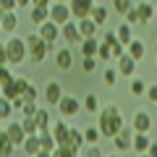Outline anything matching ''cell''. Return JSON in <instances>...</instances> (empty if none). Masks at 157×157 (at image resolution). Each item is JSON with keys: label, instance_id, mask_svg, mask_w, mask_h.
I'll list each match as a JSON object with an SVG mask.
<instances>
[{"label": "cell", "instance_id": "obj_1", "mask_svg": "<svg viewBox=\"0 0 157 157\" xmlns=\"http://www.w3.org/2000/svg\"><path fill=\"white\" fill-rule=\"evenodd\" d=\"M97 126H100L102 136L113 139V136L126 126L123 115H121V107H118V105H105V107H100V113H97Z\"/></svg>", "mask_w": 157, "mask_h": 157}, {"label": "cell", "instance_id": "obj_2", "mask_svg": "<svg viewBox=\"0 0 157 157\" xmlns=\"http://www.w3.org/2000/svg\"><path fill=\"white\" fill-rule=\"evenodd\" d=\"M6 52H8V66H18V63H24L29 58V47H26V39L16 37V34H11V37L6 39Z\"/></svg>", "mask_w": 157, "mask_h": 157}, {"label": "cell", "instance_id": "obj_3", "mask_svg": "<svg viewBox=\"0 0 157 157\" xmlns=\"http://www.w3.org/2000/svg\"><path fill=\"white\" fill-rule=\"evenodd\" d=\"M26 47H29V60L32 63H45L52 45H47L45 39L34 32V34H26Z\"/></svg>", "mask_w": 157, "mask_h": 157}, {"label": "cell", "instance_id": "obj_4", "mask_svg": "<svg viewBox=\"0 0 157 157\" xmlns=\"http://www.w3.org/2000/svg\"><path fill=\"white\" fill-rule=\"evenodd\" d=\"M58 110H60L63 118H76L78 113L84 110V107H81V100H78V97H73V94H63V100L58 102Z\"/></svg>", "mask_w": 157, "mask_h": 157}, {"label": "cell", "instance_id": "obj_5", "mask_svg": "<svg viewBox=\"0 0 157 157\" xmlns=\"http://www.w3.org/2000/svg\"><path fill=\"white\" fill-rule=\"evenodd\" d=\"M60 37L66 39L68 47L81 45V39H84V37H81V32H78V21H73V18H71L68 24H63V26H60Z\"/></svg>", "mask_w": 157, "mask_h": 157}, {"label": "cell", "instance_id": "obj_6", "mask_svg": "<svg viewBox=\"0 0 157 157\" xmlns=\"http://www.w3.org/2000/svg\"><path fill=\"white\" fill-rule=\"evenodd\" d=\"M37 34H39L42 39H45L47 45H52V47H55V42L60 39V26H58V24L50 18V21H45L42 26H37Z\"/></svg>", "mask_w": 157, "mask_h": 157}, {"label": "cell", "instance_id": "obj_7", "mask_svg": "<svg viewBox=\"0 0 157 157\" xmlns=\"http://www.w3.org/2000/svg\"><path fill=\"white\" fill-rule=\"evenodd\" d=\"M68 6H71V13H73V18H86V16H92V11H94V6H97V0H68Z\"/></svg>", "mask_w": 157, "mask_h": 157}, {"label": "cell", "instance_id": "obj_8", "mask_svg": "<svg viewBox=\"0 0 157 157\" xmlns=\"http://www.w3.org/2000/svg\"><path fill=\"white\" fill-rule=\"evenodd\" d=\"M50 18L58 24V26L68 24V21L73 18V13H71V6H68V3H52V6H50Z\"/></svg>", "mask_w": 157, "mask_h": 157}, {"label": "cell", "instance_id": "obj_9", "mask_svg": "<svg viewBox=\"0 0 157 157\" xmlns=\"http://www.w3.org/2000/svg\"><path fill=\"white\" fill-rule=\"evenodd\" d=\"M131 128L139 131V134H149L152 131V115L147 110H136L134 118H131Z\"/></svg>", "mask_w": 157, "mask_h": 157}, {"label": "cell", "instance_id": "obj_10", "mask_svg": "<svg viewBox=\"0 0 157 157\" xmlns=\"http://www.w3.org/2000/svg\"><path fill=\"white\" fill-rule=\"evenodd\" d=\"M113 144H115V149H118V152H126V149H131V144H134V128L123 126V128H121L115 136H113Z\"/></svg>", "mask_w": 157, "mask_h": 157}, {"label": "cell", "instance_id": "obj_11", "mask_svg": "<svg viewBox=\"0 0 157 157\" xmlns=\"http://www.w3.org/2000/svg\"><path fill=\"white\" fill-rule=\"evenodd\" d=\"M136 58H131L128 52H123V55L118 58V73H121V76H126V78H134V73H136Z\"/></svg>", "mask_w": 157, "mask_h": 157}, {"label": "cell", "instance_id": "obj_12", "mask_svg": "<svg viewBox=\"0 0 157 157\" xmlns=\"http://www.w3.org/2000/svg\"><path fill=\"white\" fill-rule=\"evenodd\" d=\"M24 86H26V78H24V76H13V81H8V84H3V97H8V100H13V97L24 94Z\"/></svg>", "mask_w": 157, "mask_h": 157}, {"label": "cell", "instance_id": "obj_13", "mask_svg": "<svg viewBox=\"0 0 157 157\" xmlns=\"http://www.w3.org/2000/svg\"><path fill=\"white\" fill-rule=\"evenodd\" d=\"M42 94H45L47 105H55V107H58V102L63 100V94H66V92H63L60 81H47V86H45V92H42Z\"/></svg>", "mask_w": 157, "mask_h": 157}, {"label": "cell", "instance_id": "obj_14", "mask_svg": "<svg viewBox=\"0 0 157 157\" xmlns=\"http://www.w3.org/2000/svg\"><path fill=\"white\" fill-rule=\"evenodd\" d=\"M55 66H58V71H68V68L73 66V52H71V47H60V50L55 52Z\"/></svg>", "mask_w": 157, "mask_h": 157}, {"label": "cell", "instance_id": "obj_15", "mask_svg": "<svg viewBox=\"0 0 157 157\" xmlns=\"http://www.w3.org/2000/svg\"><path fill=\"white\" fill-rule=\"evenodd\" d=\"M136 11H139L141 26H144V24H149L152 18H157V11H155V6H152L149 0H139V3H136Z\"/></svg>", "mask_w": 157, "mask_h": 157}, {"label": "cell", "instance_id": "obj_16", "mask_svg": "<svg viewBox=\"0 0 157 157\" xmlns=\"http://www.w3.org/2000/svg\"><path fill=\"white\" fill-rule=\"evenodd\" d=\"M6 134H8V139H11L16 147H21L24 139H26V131H24L21 121H18V123H8V126H6Z\"/></svg>", "mask_w": 157, "mask_h": 157}, {"label": "cell", "instance_id": "obj_17", "mask_svg": "<svg viewBox=\"0 0 157 157\" xmlns=\"http://www.w3.org/2000/svg\"><path fill=\"white\" fill-rule=\"evenodd\" d=\"M100 42H102V39H97V37H86V39H81V45H78L81 55H84V58H97Z\"/></svg>", "mask_w": 157, "mask_h": 157}, {"label": "cell", "instance_id": "obj_18", "mask_svg": "<svg viewBox=\"0 0 157 157\" xmlns=\"http://www.w3.org/2000/svg\"><path fill=\"white\" fill-rule=\"evenodd\" d=\"M29 18H32V24L42 26L45 21H50V6H32V11H29Z\"/></svg>", "mask_w": 157, "mask_h": 157}, {"label": "cell", "instance_id": "obj_19", "mask_svg": "<svg viewBox=\"0 0 157 157\" xmlns=\"http://www.w3.org/2000/svg\"><path fill=\"white\" fill-rule=\"evenodd\" d=\"M21 149L26 152L29 157H34V155H39V152H42V141H39V134H29L26 139H24V144H21Z\"/></svg>", "mask_w": 157, "mask_h": 157}, {"label": "cell", "instance_id": "obj_20", "mask_svg": "<svg viewBox=\"0 0 157 157\" xmlns=\"http://www.w3.org/2000/svg\"><path fill=\"white\" fill-rule=\"evenodd\" d=\"M39 141H42V149L45 152H55L58 149V139L52 134V128H39Z\"/></svg>", "mask_w": 157, "mask_h": 157}, {"label": "cell", "instance_id": "obj_21", "mask_svg": "<svg viewBox=\"0 0 157 157\" xmlns=\"http://www.w3.org/2000/svg\"><path fill=\"white\" fill-rule=\"evenodd\" d=\"M149 144H152L149 134H139V131H134V144H131V149H134V152L147 155V152H149Z\"/></svg>", "mask_w": 157, "mask_h": 157}, {"label": "cell", "instance_id": "obj_22", "mask_svg": "<svg viewBox=\"0 0 157 157\" xmlns=\"http://www.w3.org/2000/svg\"><path fill=\"white\" fill-rule=\"evenodd\" d=\"M126 52H128L131 58H136V60H141V58L147 55V45H144V39L134 37V39L128 42V47H126Z\"/></svg>", "mask_w": 157, "mask_h": 157}, {"label": "cell", "instance_id": "obj_23", "mask_svg": "<svg viewBox=\"0 0 157 157\" xmlns=\"http://www.w3.org/2000/svg\"><path fill=\"white\" fill-rule=\"evenodd\" d=\"M97 24H94V18L92 16H86V18H78V32H81V37H97Z\"/></svg>", "mask_w": 157, "mask_h": 157}, {"label": "cell", "instance_id": "obj_24", "mask_svg": "<svg viewBox=\"0 0 157 157\" xmlns=\"http://www.w3.org/2000/svg\"><path fill=\"white\" fill-rule=\"evenodd\" d=\"M52 134H55L58 144H68V136H71V126H68V121H58V123L52 126Z\"/></svg>", "mask_w": 157, "mask_h": 157}, {"label": "cell", "instance_id": "obj_25", "mask_svg": "<svg viewBox=\"0 0 157 157\" xmlns=\"http://www.w3.org/2000/svg\"><path fill=\"white\" fill-rule=\"evenodd\" d=\"M68 144L73 147V149H84L86 147V139H84V128H76V126H71V136H68Z\"/></svg>", "mask_w": 157, "mask_h": 157}, {"label": "cell", "instance_id": "obj_26", "mask_svg": "<svg viewBox=\"0 0 157 157\" xmlns=\"http://www.w3.org/2000/svg\"><path fill=\"white\" fill-rule=\"evenodd\" d=\"M0 24H3V32L6 34H13L18 29V16H16V11H8L6 16L0 18Z\"/></svg>", "mask_w": 157, "mask_h": 157}, {"label": "cell", "instance_id": "obj_27", "mask_svg": "<svg viewBox=\"0 0 157 157\" xmlns=\"http://www.w3.org/2000/svg\"><path fill=\"white\" fill-rule=\"evenodd\" d=\"M34 121H37L39 128H52V118H50V110H47V107H39V110L34 113Z\"/></svg>", "mask_w": 157, "mask_h": 157}, {"label": "cell", "instance_id": "obj_28", "mask_svg": "<svg viewBox=\"0 0 157 157\" xmlns=\"http://www.w3.org/2000/svg\"><path fill=\"white\" fill-rule=\"evenodd\" d=\"M13 149H16V144L8 139L6 128H3V131H0V157H11V155H13Z\"/></svg>", "mask_w": 157, "mask_h": 157}, {"label": "cell", "instance_id": "obj_29", "mask_svg": "<svg viewBox=\"0 0 157 157\" xmlns=\"http://www.w3.org/2000/svg\"><path fill=\"white\" fill-rule=\"evenodd\" d=\"M115 34H118V42H121V45H126V47H128V42L134 39V34H131V24H128V21L121 24V26L115 29Z\"/></svg>", "mask_w": 157, "mask_h": 157}, {"label": "cell", "instance_id": "obj_30", "mask_svg": "<svg viewBox=\"0 0 157 157\" xmlns=\"http://www.w3.org/2000/svg\"><path fill=\"white\" fill-rule=\"evenodd\" d=\"M107 16H110L107 6H100V3H97V6H94V11H92V18H94V24H97V26H105Z\"/></svg>", "mask_w": 157, "mask_h": 157}, {"label": "cell", "instance_id": "obj_31", "mask_svg": "<svg viewBox=\"0 0 157 157\" xmlns=\"http://www.w3.org/2000/svg\"><path fill=\"white\" fill-rule=\"evenodd\" d=\"M84 139H86V144H100V139H102L100 126H86L84 128Z\"/></svg>", "mask_w": 157, "mask_h": 157}, {"label": "cell", "instance_id": "obj_32", "mask_svg": "<svg viewBox=\"0 0 157 157\" xmlns=\"http://www.w3.org/2000/svg\"><path fill=\"white\" fill-rule=\"evenodd\" d=\"M134 6H136L134 0H113V11H115L118 16H126V13H128Z\"/></svg>", "mask_w": 157, "mask_h": 157}, {"label": "cell", "instance_id": "obj_33", "mask_svg": "<svg viewBox=\"0 0 157 157\" xmlns=\"http://www.w3.org/2000/svg\"><path fill=\"white\" fill-rule=\"evenodd\" d=\"M39 86L34 84V81H26V86H24V100H32V102H37L39 100Z\"/></svg>", "mask_w": 157, "mask_h": 157}, {"label": "cell", "instance_id": "obj_34", "mask_svg": "<svg viewBox=\"0 0 157 157\" xmlns=\"http://www.w3.org/2000/svg\"><path fill=\"white\" fill-rule=\"evenodd\" d=\"M81 107H84L86 113H100V100H97V94H86L84 102H81Z\"/></svg>", "mask_w": 157, "mask_h": 157}, {"label": "cell", "instance_id": "obj_35", "mask_svg": "<svg viewBox=\"0 0 157 157\" xmlns=\"http://www.w3.org/2000/svg\"><path fill=\"white\" fill-rule=\"evenodd\" d=\"M131 94L134 97H147V84L141 78H131Z\"/></svg>", "mask_w": 157, "mask_h": 157}, {"label": "cell", "instance_id": "obj_36", "mask_svg": "<svg viewBox=\"0 0 157 157\" xmlns=\"http://www.w3.org/2000/svg\"><path fill=\"white\" fill-rule=\"evenodd\" d=\"M21 126H24V131H26V136L29 134H39V126H37V121H34V115H24Z\"/></svg>", "mask_w": 157, "mask_h": 157}, {"label": "cell", "instance_id": "obj_37", "mask_svg": "<svg viewBox=\"0 0 157 157\" xmlns=\"http://www.w3.org/2000/svg\"><path fill=\"white\" fill-rule=\"evenodd\" d=\"M11 113H13V102L8 100V97H0V118H3V121H8V118H11Z\"/></svg>", "mask_w": 157, "mask_h": 157}, {"label": "cell", "instance_id": "obj_38", "mask_svg": "<svg viewBox=\"0 0 157 157\" xmlns=\"http://www.w3.org/2000/svg\"><path fill=\"white\" fill-rule=\"evenodd\" d=\"M118 76H121L118 68H105V73H102V78H105L107 86H115V84H118Z\"/></svg>", "mask_w": 157, "mask_h": 157}, {"label": "cell", "instance_id": "obj_39", "mask_svg": "<svg viewBox=\"0 0 157 157\" xmlns=\"http://www.w3.org/2000/svg\"><path fill=\"white\" fill-rule=\"evenodd\" d=\"M55 155H58V157H73V155H78V149H73L71 144H58Z\"/></svg>", "mask_w": 157, "mask_h": 157}, {"label": "cell", "instance_id": "obj_40", "mask_svg": "<svg viewBox=\"0 0 157 157\" xmlns=\"http://www.w3.org/2000/svg\"><path fill=\"white\" fill-rule=\"evenodd\" d=\"M123 18H126V21H128V24H131V26H141V18H139V11H136V6L131 8V11L126 13Z\"/></svg>", "mask_w": 157, "mask_h": 157}, {"label": "cell", "instance_id": "obj_41", "mask_svg": "<svg viewBox=\"0 0 157 157\" xmlns=\"http://www.w3.org/2000/svg\"><path fill=\"white\" fill-rule=\"evenodd\" d=\"M97 58H100V60H110V58H113V50H110V45H107V42H100Z\"/></svg>", "mask_w": 157, "mask_h": 157}, {"label": "cell", "instance_id": "obj_42", "mask_svg": "<svg viewBox=\"0 0 157 157\" xmlns=\"http://www.w3.org/2000/svg\"><path fill=\"white\" fill-rule=\"evenodd\" d=\"M94 68H97L94 58H84V60H81V71H84V73H94Z\"/></svg>", "mask_w": 157, "mask_h": 157}, {"label": "cell", "instance_id": "obj_43", "mask_svg": "<svg viewBox=\"0 0 157 157\" xmlns=\"http://www.w3.org/2000/svg\"><path fill=\"white\" fill-rule=\"evenodd\" d=\"M37 110H39V105H37V102H32V100H26V102H24V107H21L24 115H34Z\"/></svg>", "mask_w": 157, "mask_h": 157}, {"label": "cell", "instance_id": "obj_44", "mask_svg": "<svg viewBox=\"0 0 157 157\" xmlns=\"http://www.w3.org/2000/svg\"><path fill=\"white\" fill-rule=\"evenodd\" d=\"M110 50H113V58H115V60H118V58H121V55H123V52H126V45H121V42H118V39H115V42H113V45H110Z\"/></svg>", "mask_w": 157, "mask_h": 157}, {"label": "cell", "instance_id": "obj_45", "mask_svg": "<svg viewBox=\"0 0 157 157\" xmlns=\"http://www.w3.org/2000/svg\"><path fill=\"white\" fill-rule=\"evenodd\" d=\"M8 81H13V73L8 71L6 66H0V86H3V84H8Z\"/></svg>", "mask_w": 157, "mask_h": 157}, {"label": "cell", "instance_id": "obj_46", "mask_svg": "<svg viewBox=\"0 0 157 157\" xmlns=\"http://www.w3.org/2000/svg\"><path fill=\"white\" fill-rule=\"evenodd\" d=\"M86 147H89V149H86V157H105V155H102V149H100L97 144H86Z\"/></svg>", "mask_w": 157, "mask_h": 157}, {"label": "cell", "instance_id": "obj_47", "mask_svg": "<svg viewBox=\"0 0 157 157\" xmlns=\"http://www.w3.org/2000/svg\"><path fill=\"white\" fill-rule=\"evenodd\" d=\"M0 66H8V52H6V42H0Z\"/></svg>", "mask_w": 157, "mask_h": 157}, {"label": "cell", "instance_id": "obj_48", "mask_svg": "<svg viewBox=\"0 0 157 157\" xmlns=\"http://www.w3.org/2000/svg\"><path fill=\"white\" fill-rule=\"evenodd\" d=\"M147 97H149V102H157V84L147 86Z\"/></svg>", "mask_w": 157, "mask_h": 157}, {"label": "cell", "instance_id": "obj_49", "mask_svg": "<svg viewBox=\"0 0 157 157\" xmlns=\"http://www.w3.org/2000/svg\"><path fill=\"white\" fill-rule=\"evenodd\" d=\"M13 110H21V107H24V102H26V100H24V94H18V97H13Z\"/></svg>", "mask_w": 157, "mask_h": 157}, {"label": "cell", "instance_id": "obj_50", "mask_svg": "<svg viewBox=\"0 0 157 157\" xmlns=\"http://www.w3.org/2000/svg\"><path fill=\"white\" fill-rule=\"evenodd\" d=\"M0 6H3V8H6V11H16V0H0Z\"/></svg>", "mask_w": 157, "mask_h": 157}, {"label": "cell", "instance_id": "obj_51", "mask_svg": "<svg viewBox=\"0 0 157 157\" xmlns=\"http://www.w3.org/2000/svg\"><path fill=\"white\" fill-rule=\"evenodd\" d=\"M115 39H118V34H115V32H105V37H102V42H107V45H113Z\"/></svg>", "mask_w": 157, "mask_h": 157}, {"label": "cell", "instance_id": "obj_52", "mask_svg": "<svg viewBox=\"0 0 157 157\" xmlns=\"http://www.w3.org/2000/svg\"><path fill=\"white\" fill-rule=\"evenodd\" d=\"M147 155H149V157H157V141H152V144H149V152H147Z\"/></svg>", "mask_w": 157, "mask_h": 157}, {"label": "cell", "instance_id": "obj_53", "mask_svg": "<svg viewBox=\"0 0 157 157\" xmlns=\"http://www.w3.org/2000/svg\"><path fill=\"white\" fill-rule=\"evenodd\" d=\"M32 6H52V0H32Z\"/></svg>", "mask_w": 157, "mask_h": 157}, {"label": "cell", "instance_id": "obj_54", "mask_svg": "<svg viewBox=\"0 0 157 157\" xmlns=\"http://www.w3.org/2000/svg\"><path fill=\"white\" fill-rule=\"evenodd\" d=\"M16 6L18 8H26V6H32V0H16Z\"/></svg>", "mask_w": 157, "mask_h": 157}, {"label": "cell", "instance_id": "obj_55", "mask_svg": "<svg viewBox=\"0 0 157 157\" xmlns=\"http://www.w3.org/2000/svg\"><path fill=\"white\" fill-rule=\"evenodd\" d=\"M34 157H52V152H45V149H42L39 155H34Z\"/></svg>", "mask_w": 157, "mask_h": 157}, {"label": "cell", "instance_id": "obj_56", "mask_svg": "<svg viewBox=\"0 0 157 157\" xmlns=\"http://www.w3.org/2000/svg\"><path fill=\"white\" fill-rule=\"evenodd\" d=\"M52 3H68V0H52Z\"/></svg>", "mask_w": 157, "mask_h": 157}, {"label": "cell", "instance_id": "obj_57", "mask_svg": "<svg viewBox=\"0 0 157 157\" xmlns=\"http://www.w3.org/2000/svg\"><path fill=\"white\" fill-rule=\"evenodd\" d=\"M0 131H3V118H0Z\"/></svg>", "mask_w": 157, "mask_h": 157}, {"label": "cell", "instance_id": "obj_58", "mask_svg": "<svg viewBox=\"0 0 157 157\" xmlns=\"http://www.w3.org/2000/svg\"><path fill=\"white\" fill-rule=\"evenodd\" d=\"M155 55H157V42H155Z\"/></svg>", "mask_w": 157, "mask_h": 157}, {"label": "cell", "instance_id": "obj_59", "mask_svg": "<svg viewBox=\"0 0 157 157\" xmlns=\"http://www.w3.org/2000/svg\"><path fill=\"white\" fill-rule=\"evenodd\" d=\"M0 97H3V86H0Z\"/></svg>", "mask_w": 157, "mask_h": 157}, {"label": "cell", "instance_id": "obj_60", "mask_svg": "<svg viewBox=\"0 0 157 157\" xmlns=\"http://www.w3.org/2000/svg\"><path fill=\"white\" fill-rule=\"evenodd\" d=\"M139 157H149V155H139Z\"/></svg>", "mask_w": 157, "mask_h": 157}, {"label": "cell", "instance_id": "obj_61", "mask_svg": "<svg viewBox=\"0 0 157 157\" xmlns=\"http://www.w3.org/2000/svg\"><path fill=\"white\" fill-rule=\"evenodd\" d=\"M0 32H3V24H0Z\"/></svg>", "mask_w": 157, "mask_h": 157}, {"label": "cell", "instance_id": "obj_62", "mask_svg": "<svg viewBox=\"0 0 157 157\" xmlns=\"http://www.w3.org/2000/svg\"><path fill=\"white\" fill-rule=\"evenodd\" d=\"M73 157H81V155H73Z\"/></svg>", "mask_w": 157, "mask_h": 157}, {"label": "cell", "instance_id": "obj_63", "mask_svg": "<svg viewBox=\"0 0 157 157\" xmlns=\"http://www.w3.org/2000/svg\"><path fill=\"white\" fill-rule=\"evenodd\" d=\"M155 11H157V3H155Z\"/></svg>", "mask_w": 157, "mask_h": 157}, {"label": "cell", "instance_id": "obj_64", "mask_svg": "<svg viewBox=\"0 0 157 157\" xmlns=\"http://www.w3.org/2000/svg\"><path fill=\"white\" fill-rule=\"evenodd\" d=\"M110 157H118V155H110Z\"/></svg>", "mask_w": 157, "mask_h": 157}]
</instances>
